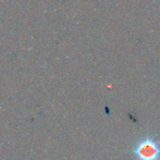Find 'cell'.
<instances>
[{
	"mask_svg": "<svg viewBox=\"0 0 160 160\" xmlns=\"http://www.w3.org/2000/svg\"><path fill=\"white\" fill-rule=\"evenodd\" d=\"M130 153L135 160H160V138L147 132L132 145Z\"/></svg>",
	"mask_w": 160,
	"mask_h": 160,
	"instance_id": "1",
	"label": "cell"
}]
</instances>
